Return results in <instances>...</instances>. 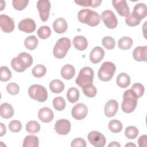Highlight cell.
<instances>
[{"label":"cell","instance_id":"6da1fadb","mask_svg":"<svg viewBox=\"0 0 147 147\" xmlns=\"http://www.w3.org/2000/svg\"><path fill=\"white\" fill-rule=\"evenodd\" d=\"M33 63L32 56L26 52L20 53L11 61L12 68L18 72H22L30 67Z\"/></svg>","mask_w":147,"mask_h":147},{"label":"cell","instance_id":"7a4b0ae2","mask_svg":"<svg viewBox=\"0 0 147 147\" xmlns=\"http://www.w3.org/2000/svg\"><path fill=\"white\" fill-rule=\"evenodd\" d=\"M78 18L80 22L90 26H97L100 20V17L98 13L88 9L80 10L78 14Z\"/></svg>","mask_w":147,"mask_h":147},{"label":"cell","instance_id":"3957f363","mask_svg":"<svg viewBox=\"0 0 147 147\" xmlns=\"http://www.w3.org/2000/svg\"><path fill=\"white\" fill-rule=\"evenodd\" d=\"M138 98L131 89L126 90L123 95L121 109L125 113H132L137 107Z\"/></svg>","mask_w":147,"mask_h":147},{"label":"cell","instance_id":"277c9868","mask_svg":"<svg viewBox=\"0 0 147 147\" xmlns=\"http://www.w3.org/2000/svg\"><path fill=\"white\" fill-rule=\"evenodd\" d=\"M71 46V41L69 38L67 37L60 38L57 41L53 48V53L54 56L59 59L64 58L66 56Z\"/></svg>","mask_w":147,"mask_h":147},{"label":"cell","instance_id":"5b68a950","mask_svg":"<svg viewBox=\"0 0 147 147\" xmlns=\"http://www.w3.org/2000/svg\"><path fill=\"white\" fill-rule=\"evenodd\" d=\"M115 71L116 67L114 63L110 61L103 62L99 69L98 77L103 82H108L113 78Z\"/></svg>","mask_w":147,"mask_h":147},{"label":"cell","instance_id":"8992f818","mask_svg":"<svg viewBox=\"0 0 147 147\" xmlns=\"http://www.w3.org/2000/svg\"><path fill=\"white\" fill-rule=\"evenodd\" d=\"M29 96L39 102H44L48 98V92L47 89L40 84H33L28 89Z\"/></svg>","mask_w":147,"mask_h":147},{"label":"cell","instance_id":"52a82bcc","mask_svg":"<svg viewBox=\"0 0 147 147\" xmlns=\"http://www.w3.org/2000/svg\"><path fill=\"white\" fill-rule=\"evenodd\" d=\"M94 75V71L91 67H84L80 69L75 82L80 87L88 84H92Z\"/></svg>","mask_w":147,"mask_h":147},{"label":"cell","instance_id":"ba28073f","mask_svg":"<svg viewBox=\"0 0 147 147\" xmlns=\"http://www.w3.org/2000/svg\"><path fill=\"white\" fill-rule=\"evenodd\" d=\"M100 19L105 25L109 29H114L118 25V20L114 12L110 10L103 11L101 14Z\"/></svg>","mask_w":147,"mask_h":147},{"label":"cell","instance_id":"9c48e42d","mask_svg":"<svg viewBox=\"0 0 147 147\" xmlns=\"http://www.w3.org/2000/svg\"><path fill=\"white\" fill-rule=\"evenodd\" d=\"M37 8L40 17L42 22H46L49 18L51 3L48 0H39L37 3Z\"/></svg>","mask_w":147,"mask_h":147},{"label":"cell","instance_id":"30bf717a","mask_svg":"<svg viewBox=\"0 0 147 147\" xmlns=\"http://www.w3.org/2000/svg\"><path fill=\"white\" fill-rule=\"evenodd\" d=\"M87 138L90 144L95 147H103L106 142L105 136L97 131L90 132Z\"/></svg>","mask_w":147,"mask_h":147},{"label":"cell","instance_id":"8fae6325","mask_svg":"<svg viewBox=\"0 0 147 147\" xmlns=\"http://www.w3.org/2000/svg\"><path fill=\"white\" fill-rule=\"evenodd\" d=\"M88 108L87 106L82 103H79L75 105L72 109V116L77 120L84 119L87 115Z\"/></svg>","mask_w":147,"mask_h":147},{"label":"cell","instance_id":"7c38bea8","mask_svg":"<svg viewBox=\"0 0 147 147\" xmlns=\"http://www.w3.org/2000/svg\"><path fill=\"white\" fill-rule=\"evenodd\" d=\"M0 26L5 33H11L14 29V22L9 16L5 14L0 16Z\"/></svg>","mask_w":147,"mask_h":147},{"label":"cell","instance_id":"4fadbf2b","mask_svg":"<svg viewBox=\"0 0 147 147\" xmlns=\"http://www.w3.org/2000/svg\"><path fill=\"white\" fill-rule=\"evenodd\" d=\"M54 128L57 134L67 135L71 130V123L66 119H60L56 121Z\"/></svg>","mask_w":147,"mask_h":147},{"label":"cell","instance_id":"5bb4252c","mask_svg":"<svg viewBox=\"0 0 147 147\" xmlns=\"http://www.w3.org/2000/svg\"><path fill=\"white\" fill-rule=\"evenodd\" d=\"M36 28L34 21L29 18L22 20L18 24L19 30L27 33L33 32L36 30Z\"/></svg>","mask_w":147,"mask_h":147},{"label":"cell","instance_id":"9a60e30c","mask_svg":"<svg viewBox=\"0 0 147 147\" xmlns=\"http://www.w3.org/2000/svg\"><path fill=\"white\" fill-rule=\"evenodd\" d=\"M112 3L113 7L117 10L118 13L122 17H126L130 13L129 7L127 2L125 0H113Z\"/></svg>","mask_w":147,"mask_h":147},{"label":"cell","instance_id":"2e32d148","mask_svg":"<svg viewBox=\"0 0 147 147\" xmlns=\"http://www.w3.org/2000/svg\"><path fill=\"white\" fill-rule=\"evenodd\" d=\"M54 117L53 111L47 107L40 109L38 112V118L44 123H48L52 121Z\"/></svg>","mask_w":147,"mask_h":147},{"label":"cell","instance_id":"e0dca14e","mask_svg":"<svg viewBox=\"0 0 147 147\" xmlns=\"http://www.w3.org/2000/svg\"><path fill=\"white\" fill-rule=\"evenodd\" d=\"M118 109V103L117 100L114 99H111L107 101L106 103L104 111L106 116L107 117H114Z\"/></svg>","mask_w":147,"mask_h":147},{"label":"cell","instance_id":"ac0fdd59","mask_svg":"<svg viewBox=\"0 0 147 147\" xmlns=\"http://www.w3.org/2000/svg\"><path fill=\"white\" fill-rule=\"evenodd\" d=\"M105 51L100 47H94L90 52V59L94 64L99 63L104 57Z\"/></svg>","mask_w":147,"mask_h":147},{"label":"cell","instance_id":"d6986e66","mask_svg":"<svg viewBox=\"0 0 147 147\" xmlns=\"http://www.w3.org/2000/svg\"><path fill=\"white\" fill-rule=\"evenodd\" d=\"M146 52L147 47L146 45L136 47L133 52L134 59L137 61H147Z\"/></svg>","mask_w":147,"mask_h":147},{"label":"cell","instance_id":"ffe728a7","mask_svg":"<svg viewBox=\"0 0 147 147\" xmlns=\"http://www.w3.org/2000/svg\"><path fill=\"white\" fill-rule=\"evenodd\" d=\"M131 13L134 17L141 21L146 16L147 14V7L146 5L144 3L136 4L134 6Z\"/></svg>","mask_w":147,"mask_h":147},{"label":"cell","instance_id":"44dd1931","mask_svg":"<svg viewBox=\"0 0 147 147\" xmlns=\"http://www.w3.org/2000/svg\"><path fill=\"white\" fill-rule=\"evenodd\" d=\"M53 28L56 33L61 34L64 33L67 30L68 24L64 18L60 17L54 21L53 23Z\"/></svg>","mask_w":147,"mask_h":147},{"label":"cell","instance_id":"7402d4cb","mask_svg":"<svg viewBox=\"0 0 147 147\" xmlns=\"http://www.w3.org/2000/svg\"><path fill=\"white\" fill-rule=\"evenodd\" d=\"M74 47L79 51H84L88 47V41L86 37L82 36H76L72 40Z\"/></svg>","mask_w":147,"mask_h":147},{"label":"cell","instance_id":"603a6c76","mask_svg":"<svg viewBox=\"0 0 147 147\" xmlns=\"http://www.w3.org/2000/svg\"><path fill=\"white\" fill-rule=\"evenodd\" d=\"M14 109L12 106L8 103H3L1 105V116L5 119L11 118L14 115Z\"/></svg>","mask_w":147,"mask_h":147},{"label":"cell","instance_id":"cb8c5ba5","mask_svg":"<svg viewBox=\"0 0 147 147\" xmlns=\"http://www.w3.org/2000/svg\"><path fill=\"white\" fill-rule=\"evenodd\" d=\"M60 74L64 79H71L75 74V68L71 64H65L62 67Z\"/></svg>","mask_w":147,"mask_h":147},{"label":"cell","instance_id":"d4e9b609","mask_svg":"<svg viewBox=\"0 0 147 147\" xmlns=\"http://www.w3.org/2000/svg\"><path fill=\"white\" fill-rule=\"evenodd\" d=\"M116 82L119 87L125 88L130 84V77L126 73L122 72L118 75L116 79Z\"/></svg>","mask_w":147,"mask_h":147},{"label":"cell","instance_id":"484cf974","mask_svg":"<svg viewBox=\"0 0 147 147\" xmlns=\"http://www.w3.org/2000/svg\"><path fill=\"white\" fill-rule=\"evenodd\" d=\"M49 87L51 92L55 94H59L64 90V84L59 79H55L50 82Z\"/></svg>","mask_w":147,"mask_h":147},{"label":"cell","instance_id":"4316f807","mask_svg":"<svg viewBox=\"0 0 147 147\" xmlns=\"http://www.w3.org/2000/svg\"><path fill=\"white\" fill-rule=\"evenodd\" d=\"M39 145V140L38 137L34 135H28L24 140L23 147H38Z\"/></svg>","mask_w":147,"mask_h":147},{"label":"cell","instance_id":"83f0119b","mask_svg":"<svg viewBox=\"0 0 147 147\" xmlns=\"http://www.w3.org/2000/svg\"><path fill=\"white\" fill-rule=\"evenodd\" d=\"M38 39L34 35L27 37L24 40V45L25 48L29 50L35 49L38 45Z\"/></svg>","mask_w":147,"mask_h":147},{"label":"cell","instance_id":"f1b7e54d","mask_svg":"<svg viewBox=\"0 0 147 147\" xmlns=\"http://www.w3.org/2000/svg\"><path fill=\"white\" fill-rule=\"evenodd\" d=\"M67 98L68 100L72 103L76 102L79 99V91L75 87L69 88L67 92Z\"/></svg>","mask_w":147,"mask_h":147},{"label":"cell","instance_id":"f546056e","mask_svg":"<svg viewBox=\"0 0 147 147\" xmlns=\"http://www.w3.org/2000/svg\"><path fill=\"white\" fill-rule=\"evenodd\" d=\"M102 0H79L75 1V2L82 6H90L92 7H97L99 6L102 3Z\"/></svg>","mask_w":147,"mask_h":147},{"label":"cell","instance_id":"4dcf8cb0","mask_svg":"<svg viewBox=\"0 0 147 147\" xmlns=\"http://www.w3.org/2000/svg\"><path fill=\"white\" fill-rule=\"evenodd\" d=\"M133 44V40L129 37H123L118 42V47L122 50H127L130 49Z\"/></svg>","mask_w":147,"mask_h":147},{"label":"cell","instance_id":"1f68e13d","mask_svg":"<svg viewBox=\"0 0 147 147\" xmlns=\"http://www.w3.org/2000/svg\"><path fill=\"white\" fill-rule=\"evenodd\" d=\"M84 94L88 98H94L97 93L96 87L92 84H88L82 87Z\"/></svg>","mask_w":147,"mask_h":147},{"label":"cell","instance_id":"d6a6232c","mask_svg":"<svg viewBox=\"0 0 147 147\" xmlns=\"http://www.w3.org/2000/svg\"><path fill=\"white\" fill-rule=\"evenodd\" d=\"M40 130V125L36 121H30L26 125V130L30 134H36Z\"/></svg>","mask_w":147,"mask_h":147},{"label":"cell","instance_id":"836d02e7","mask_svg":"<svg viewBox=\"0 0 147 147\" xmlns=\"http://www.w3.org/2000/svg\"><path fill=\"white\" fill-rule=\"evenodd\" d=\"M108 127L111 132L117 133L121 131L122 129V124L121 121L117 119H113L109 122Z\"/></svg>","mask_w":147,"mask_h":147},{"label":"cell","instance_id":"e575fe53","mask_svg":"<svg viewBox=\"0 0 147 147\" xmlns=\"http://www.w3.org/2000/svg\"><path fill=\"white\" fill-rule=\"evenodd\" d=\"M47 72L46 67L42 64H38L36 65L32 69V73L33 75L37 78L44 76Z\"/></svg>","mask_w":147,"mask_h":147},{"label":"cell","instance_id":"d590c367","mask_svg":"<svg viewBox=\"0 0 147 147\" xmlns=\"http://www.w3.org/2000/svg\"><path fill=\"white\" fill-rule=\"evenodd\" d=\"M51 34V29L48 26H40L37 30V35L40 38L47 39Z\"/></svg>","mask_w":147,"mask_h":147},{"label":"cell","instance_id":"8d00e7d4","mask_svg":"<svg viewBox=\"0 0 147 147\" xmlns=\"http://www.w3.org/2000/svg\"><path fill=\"white\" fill-rule=\"evenodd\" d=\"M53 106L56 110L62 111L65 107V101L61 96L56 97L53 100Z\"/></svg>","mask_w":147,"mask_h":147},{"label":"cell","instance_id":"74e56055","mask_svg":"<svg viewBox=\"0 0 147 147\" xmlns=\"http://www.w3.org/2000/svg\"><path fill=\"white\" fill-rule=\"evenodd\" d=\"M138 129L133 126H127L125 130V136L129 139H134L138 134Z\"/></svg>","mask_w":147,"mask_h":147},{"label":"cell","instance_id":"f35d334b","mask_svg":"<svg viewBox=\"0 0 147 147\" xmlns=\"http://www.w3.org/2000/svg\"><path fill=\"white\" fill-rule=\"evenodd\" d=\"M1 77L0 80L2 82H7L11 78V72L6 66H2L0 68Z\"/></svg>","mask_w":147,"mask_h":147},{"label":"cell","instance_id":"ab89813d","mask_svg":"<svg viewBox=\"0 0 147 147\" xmlns=\"http://www.w3.org/2000/svg\"><path fill=\"white\" fill-rule=\"evenodd\" d=\"M102 44L103 46L107 49H113L115 45L114 39L110 36H106L102 38Z\"/></svg>","mask_w":147,"mask_h":147},{"label":"cell","instance_id":"60d3db41","mask_svg":"<svg viewBox=\"0 0 147 147\" xmlns=\"http://www.w3.org/2000/svg\"><path fill=\"white\" fill-rule=\"evenodd\" d=\"M131 90L135 94L138 98H141L144 94L145 88L142 84L139 83H136L133 84L131 86Z\"/></svg>","mask_w":147,"mask_h":147},{"label":"cell","instance_id":"b9f144b4","mask_svg":"<svg viewBox=\"0 0 147 147\" xmlns=\"http://www.w3.org/2000/svg\"><path fill=\"white\" fill-rule=\"evenodd\" d=\"M29 3L28 0H13L12 4L13 7L18 11L24 10Z\"/></svg>","mask_w":147,"mask_h":147},{"label":"cell","instance_id":"7bdbcfd3","mask_svg":"<svg viewBox=\"0 0 147 147\" xmlns=\"http://www.w3.org/2000/svg\"><path fill=\"white\" fill-rule=\"evenodd\" d=\"M141 20L134 17L132 13H129L125 18L126 25L130 26H135L140 24Z\"/></svg>","mask_w":147,"mask_h":147},{"label":"cell","instance_id":"ee69618b","mask_svg":"<svg viewBox=\"0 0 147 147\" xmlns=\"http://www.w3.org/2000/svg\"><path fill=\"white\" fill-rule=\"evenodd\" d=\"M9 129L12 132L17 133L21 130L22 124L18 120H13L9 124Z\"/></svg>","mask_w":147,"mask_h":147},{"label":"cell","instance_id":"f6af8a7d","mask_svg":"<svg viewBox=\"0 0 147 147\" xmlns=\"http://www.w3.org/2000/svg\"><path fill=\"white\" fill-rule=\"evenodd\" d=\"M6 90L9 94L15 95L18 94L20 91V87L16 83L11 82L7 85Z\"/></svg>","mask_w":147,"mask_h":147},{"label":"cell","instance_id":"bcb514c9","mask_svg":"<svg viewBox=\"0 0 147 147\" xmlns=\"http://www.w3.org/2000/svg\"><path fill=\"white\" fill-rule=\"evenodd\" d=\"M71 146L72 147H86V141L81 138H76L73 140L71 143Z\"/></svg>","mask_w":147,"mask_h":147},{"label":"cell","instance_id":"7dc6e473","mask_svg":"<svg viewBox=\"0 0 147 147\" xmlns=\"http://www.w3.org/2000/svg\"><path fill=\"white\" fill-rule=\"evenodd\" d=\"M138 144L140 147H146L147 146V136H141L138 139Z\"/></svg>","mask_w":147,"mask_h":147},{"label":"cell","instance_id":"c3c4849f","mask_svg":"<svg viewBox=\"0 0 147 147\" xmlns=\"http://www.w3.org/2000/svg\"><path fill=\"white\" fill-rule=\"evenodd\" d=\"M6 131V129L5 125H3V123H1V136H3L4 134H5Z\"/></svg>","mask_w":147,"mask_h":147},{"label":"cell","instance_id":"681fc988","mask_svg":"<svg viewBox=\"0 0 147 147\" xmlns=\"http://www.w3.org/2000/svg\"><path fill=\"white\" fill-rule=\"evenodd\" d=\"M121 145L117 141H113L108 145V147H120Z\"/></svg>","mask_w":147,"mask_h":147},{"label":"cell","instance_id":"f907efd6","mask_svg":"<svg viewBox=\"0 0 147 147\" xmlns=\"http://www.w3.org/2000/svg\"><path fill=\"white\" fill-rule=\"evenodd\" d=\"M0 7H1L0 10H1V11L3 10V8L5 7V2L4 1H1V6H0Z\"/></svg>","mask_w":147,"mask_h":147},{"label":"cell","instance_id":"816d5d0a","mask_svg":"<svg viewBox=\"0 0 147 147\" xmlns=\"http://www.w3.org/2000/svg\"><path fill=\"white\" fill-rule=\"evenodd\" d=\"M125 146L126 147H127V146H129V147H130V146H134V147H136V145L132 143V142H129V143H127V144L125 145Z\"/></svg>","mask_w":147,"mask_h":147}]
</instances>
